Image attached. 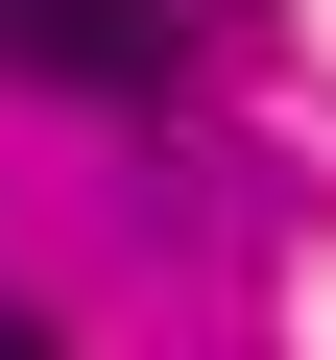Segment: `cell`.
<instances>
[{"instance_id":"cell-1","label":"cell","mask_w":336,"mask_h":360,"mask_svg":"<svg viewBox=\"0 0 336 360\" xmlns=\"http://www.w3.org/2000/svg\"><path fill=\"white\" fill-rule=\"evenodd\" d=\"M0 72H49V96H168V72H193V0H0Z\"/></svg>"},{"instance_id":"cell-2","label":"cell","mask_w":336,"mask_h":360,"mask_svg":"<svg viewBox=\"0 0 336 360\" xmlns=\"http://www.w3.org/2000/svg\"><path fill=\"white\" fill-rule=\"evenodd\" d=\"M0 360H72V336H49V312H0Z\"/></svg>"}]
</instances>
